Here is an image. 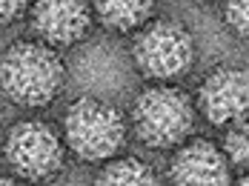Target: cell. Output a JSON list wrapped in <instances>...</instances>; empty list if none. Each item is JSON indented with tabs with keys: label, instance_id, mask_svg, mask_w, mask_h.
<instances>
[{
	"label": "cell",
	"instance_id": "8992f818",
	"mask_svg": "<svg viewBox=\"0 0 249 186\" xmlns=\"http://www.w3.org/2000/svg\"><path fill=\"white\" fill-rule=\"evenodd\" d=\"M249 109V75L244 66L221 63L209 69L195 89V112L209 126L224 129L247 118Z\"/></svg>",
	"mask_w": 249,
	"mask_h": 186
},
{
	"label": "cell",
	"instance_id": "6da1fadb",
	"mask_svg": "<svg viewBox=\"0 0 249 186\" xmlns=\"http://www.w3.org/2000/svg\"><path fill=\"white\" fill-rule=\"evenodd\" d=\"M66 86V63L37 37H18L0 52V92L20 109L52 106Z\"/></svg>",
	"mask_w": 249,
	"mask_h": 186
},
{
	"label": "cell",
	"instance_id": "4fadbf2b",
	"mask_svg": "<svg viewBox=\"0 0 249 186\" xmlns=\"http://www.w3.org/2000/svg\"><path fill=\"white\" fill-rule=\"evenodd\" d=\"M29 9V0H0V26H12Z\"/></svg>",
	"mask_w": 249,
	"mask_h": 186
},
{
	"label": "cell",
	"instance_id": "ba28073f",
	"mask_svg": "<svg viewBox=\"0 0 249 186\" xmlns=\"http://www.w3.org/2000/svg\"><path fill=\"white\" fill-rule=\"evenodd\" d=\"M172 184H229L232 181V166L224 158L221 146L198 137V140H183L175 146V155L166 169Z\"/></svg>",
	"mask_w": 249,
	"mask_h": 186
},
{
	"label": "cell",
	"instance_id": "30bf717a",
	"mask_svg": "<svg viewBox=\"0 0 249 186\" xmlns=\"http://www.w3.org/2000/svg\"><path fill=\"white\" fill-rule=\"evenodd\" d=\"M158 169L135 155H115L95 172L98 184H158Z\"/></svg>",
	"mask_w": 249,
	"mask_h": 186
},
{
	"label": "cell",
	"instance_id": "5bb4252c",
	"mask_svg": "<svg viewBox=\"0 0 249 186\" xmlns=\"http://www.w3.org/2000/svg\"><path fill=\"white\" fill-rule=\"evenodd\" d=\"M192 3H212V0H192Z\"/></svg>",
	"mask_w": 249,
	"mask_h": 186
},
{
	"label": "cell",
	"instance_id": "5b68a950",
	"mask_svg": "<svg viewBox=\"0 0 249 186\" xmlns=\"http://www.w3.org/2000/svg\"><path fill=\"white\" fill-rule=\"evenodd\" d=\"M3 160L15 181H52L66 166V143L63 135L49 120L26 118L18 120L3 137Z\"/></svg>",
	"mask_w": 249,
	"mask_h": 186
},
{
	"label": "cell",
	"instance_id": "277c9868",
	"mask_svg": "<svg viewBox=\"0 0 249 186\" xmlns=\"http://www.w3.org/2000/svg\"><path fill=\"white\" fill-rule=\"evenodd\" d=\"M135 72L152 83H169L183 78L198 57L195 34L178 17H155L135 32L129 46Z\"/></svg>",
	"mask_w": 249,
	"mask_h": 186
},
{
	"label": "cell",
	"instance_id": "7c38bea8",
	"mask_svg": "<svg viewBox=\"0 0 249 186\" xmlns=\"http://www.w3.org/2000/svg\"><path fill=\"white\" fill-rule=\"evenodd\" d=\"M224 23L232 34L247 40L249 34V0H224Z\"/></svg>",
	"mask_w": 249,
	"mask_h": 186
},
{
	"label": "cell",
	"instance_id": "52a82bcc",
	"mask_svg": "<svg viewBox=\"0 0 249 186\" xmlns=\"http://www.w3.org/2000/svg\"><path fill=\"white\" fill-rule=\"evenodd\" d=\"M26 12L32 34L57 52L75 49L92 34L95 26L89 0H29Z\"/></svg>",
	"mask_w": 249,
	"mask_h": 186
},
{
	"label": "cell",
	"instance_id": "8fae6325",
	"mask_svg": "<svg viewBox=\"0 0 249 186\" xmlns=\"http://www.w3.org/2000/svg\"><path fill=\"white\" fill-rule=\"evenodd\" d=\"M226 135L221 140V152L224 158L229 160L232 169H247V160H249V132H247V118L238 120V123H229L224 126Z\"/></svg>",
	"mask_w": 249,
	"mask_h": 186
},
{
	"label": "cell",
	"instance_id": "3957f363",
	"mask_svg": "<svg viewBox=\"0 0 249 186\" xmlns=\"http://www.w3.org/2000/svg\"><path fill=\"white\" fill-rule=\"evenodd\" d=\"M195 101L186 89L172 83H152L132 101L129 126L146 149L163 152L175 149L195 132Z\"/></svg>",
	"mask_w": 249,
	"mask_h": 186
},
{
	"label": "cell",
	"instance_id": "9c48e42d",
	"mask_svg": "<svg viewBox=\"0 0 249 186\" xmlns=\"http://www.w3.org/2000/svg\"><path fill=\"white\" fill-rule=\"evenodd\" d=\"M92 15L112 34H135L155 15V0H89Z\"/></svg>",
	"mask_w": 249,
	"mask_h": 186
},
{
	"label": "cell",
	"instance_id": "7a4b0ae2",
	"mask_svg": "<svg viewBox=\"0 0 249 186\" xmlns=\"http://www.w3.org/2000/svg\"><path fill=\"white\" fill-rule=\"evenodd\" d=\"M129 120L103 98H75L63 112V143L80 163H103L126 149Z\"/></svg>",
	"mask_w": 249,
	"mask_h": 186
}]
</instances>
